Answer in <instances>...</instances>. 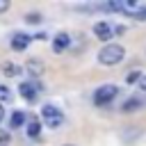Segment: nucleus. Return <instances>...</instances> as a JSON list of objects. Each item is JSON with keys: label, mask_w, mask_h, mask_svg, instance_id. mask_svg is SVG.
Masks as SVG:
<instances>
[{"label": "nucleus", "mask_w": 146, "mask_h": 146, "mask_svg": "<svg viewBox=\"0 0 146 146\" xmlns=\"http://www.w3.org/2000/svg\"><path fill=\"white\" fill-rule=\"evenodd\" d=\"M64 146H75V144H64Z\"/></svg>", "instance_id": "aec40b11"}, {"label": "nucleus", "mask_w": 146, "mask_h": 146, "mask_svg": "<svg viewBox=\"0 0 146 146\" xmlns=\"http://www.w3.org/2000/svg\"><path fill=\"white\" fill-rule=\"evenodd\" d=\"M119 96V87L116 84H100L96 91H94V105L98 107H107L112 105V100Z\"/></svg>", "instance_id": "20e7f679"}, {"label": "nucleus", "mask_w": 146, "mask_h": 146, "mask_svg": "<svg viewBox=\"0 0 146 146\" xmlns=\"http://www.w3.org/2000/svg\"><path fill=\"white\" fill-rule=\"evenodd\" d=\"M123 32H125L123 25H112V23H107V21H98V23H94V34H96V39L107 41V43H110L114 36L123 34Z\"/></svg>", "instance_id": "f03ea898"}, {"label": "nucleus", "mask_w": 146, "mask_h": 146, "mask_svg": "<svg viewBox=\"0 0 146 146\" xmlns=\"http://www.w3.org/2000/svg\"><path fill=\"white\" fill-rule=\"evenodd\" d=\"M9 100H11V89L5 87V84H0V105H5Z\"/></svg>", "instance_id": "ddd939ff"}, {"label": "nucleus", "mask_w": 146, "mask_h": 146, "mask_svg": "<svg viewBox=\"0 0 146 146\" xmlns=\"http://www.w3.org/2000/svg\"><path fill=\"white\" fill-rule=\"evenodd\" d=\"M68 46H71V36H68L66 32L55 34V39H52V50H55V52H64Z\"/></svg>", "instance_id": "6e6552de"}, {"label": "nucleus", "mask_w": 146, "mask_h": 146, "mask_svg": "<svg viewBox=\"0 0 146 146\" xmlns=\"http://www.w3.org/2000/svg\"><path fill=\"white\" fill-rule=\"evenodd\" d=\"M25 21H27V23H32V25H36V23H41V14H34V11H32V14H27V16H25Z\"/></svg>", "instance_id": "dca6fc26"}, {"label": "nucleus", "mask_w": 146, "mask_h": 146, "mask_svg": "<svg viewBox=\"0 0 146 146\" xmlns=\"http://www.w3.org/2000/svg\"><path fill=\"white\" fill-rule=\"evenodd\" d=\"M139 78H141V71H130V73L125 75V82H128V84H137Z\"/></svg>", "instance_id": "4468645a"}, {"label": "nucleus", "mask_w": 146, "mask_h": 146, "mask_svg": "<svg viewBox=\"0 0 146 146\" xmlns=\"http://www.w3.org/2000/svg\"><path fill=\"white\" fill-rule=\"evenodd\" d=\"M25 71H27L32 78H41L43 71H46V66H43V62H39V59H30V62L25 64Z\"/></svg>", "instance_id": "9d476101"}, {"label": "nucleus", "mask_w": 146, "mask_h": 146, "mask_svg": "<svg viewBox=\"0 0 146 146\" xmlns=\"http://www.w3.org/2000/svg\"><path fill=\"white\" fill-rule=\"evenodd\" d=\"M123 57H125V48L121 43H105L98 50V64L103 66H116L123 62Z\"/></svg>", "instance_id": "f257e3e1"}, {"label": "nucleus", "mask_w": 146, "mask_h": 146, "mask_svg": "<svg viewBox=\"0 0 146 146\" xmlns=\"http://www.w3.org/2000/svg\"><path fill=\"white\" fill-rule=\"evenodd\" d=\"M41 121L46 123V128H52V130H57L62 123H64V112L57 107V105H43L41 107Z\"/></svg>", "instance_id": "7ed1b4c3"}, {"label": "nucleus", "mask_w": 146, "mask_h": 146, "mask_svg": "<svg viewBox=\"0 0 146 146\" xmlns=\"http://www.w3.org/2000/svg\"><path fill=\"white\" fill-rule=\"evenodd\" d=\"M9 144H11L9 132H7V130H0V146H9Z\"/></svg>", "instance_id": "2eb2a0df"}, {"label": "nucleus", "mask_w": 146, "mask_h": 146, "mask_svg": "<svg viewBox=\"0 0 146 146\" xmlns=\"http://www.w3.org/2000/svg\"><path fill=\"white\" fill-rule=\"evenodd\" d=\"M21 71H23V68H21L18 64H14V62H2V64H0V73L7 75V78H16Z\"/></svg>", "instance_id": "9b49d317"}, {"label": "nucleus", "mask_w": 146, "mask_h": 146, "mask_svg": "<svg viewBox=\"0 0 146 146\" xmlns=\"http://www.w3.org/2000/svg\"><path fill=\"white\" fill-rule=\"evenodd\" d=\"M41 91H43V87H41V82H36V80H30V82H21V84H18V94H21L27 103H34Z\"/></svg>", "instance_id": "39448f33"}, {"label": "nucleus", "mask_w": 146, "mask_h": 146, "mask_svg": "<svg viewBox=\"0 0 146 146\" xmlns=\"http://www.w3.org/2000/svg\"><path fill=\"white\" fill-rule=\"evenodd\" d=\"M34 36H30V34H23V32H16L14 36H11V50H25L27 46H30V41H32Z\"/></svg>", "instance_id": "423d86ee"}, {"label": "nucleus", "mask_w": 146, "mask_h": 146, "mask_svg": "<svg viewBox=\"0 0 146 146\" xmlns=\"http://www.w3.org/2000/svg\"><path fill=\"white\" fill-rule=\"evenodd\" d=\"M23 125H27V114H25L23 110H16V112L9 116V128H11V130H18V128H23Z\"/></svg>", "instance_id": "1a4fd4ad"}, {"label": "nucleus", "mask_w": 146, "mask_h": 146, "mask_svg": "<svg viewBox=\"0 0 146 146\" xmlns=\"http://www.w3.org/2000/svg\"><path fill=\"white\" fill-rule=\"evenodd\" d=\"M137 89H139V91H146V73H141V78H139V82H137Z\"/></svg>", "instance_id": "f3484780"}, {"label": "nucleus", "mask_w": 146, "mask_h": 146, "mask_svg": "<svg viewBox=\"0 0 146 146\" xmlns=\"http://www.w3.org/2000/svg\"><path fill=\"white\" fill-rule=\"evenodd\" d=\"M5 121V105H0V123Z\"/></svg>", "instance_id": "6ab92c4d"}, {"label": "nucleus", "mask_w": 146, "mask_h": 146, "mask_svg": "<svg viewBox=\"0 0 146 146\" xmlns=\"http://www.w3.org/2000/svg\"><path fill=\"white\" fill-rule=\"evenodd\" d=\"M41 128H43V121L36 119V116H30V119H27V125H25V132H27V137L36 139V137L41 135Z\"/></svg>", "instance_id": "0eeeda50"}, {"label": "nucleus", "mask_w": 146, "mask_h": 146, "mask_svg": "<svg viewBox=\"0 0 146 146\" xmlns=\"http://www.w3.org/2000/svg\"><path fill=\"white\" fill-rule=\"evenodd\" d=\"M139 105H141V103H139L137 98H128V100L123 103V107H121V110H123V112H135Z\"/></svg>", "instance_id": "f8f14e48"}, {"label": "nucleus", "mask_w": 146, "mask_h": 146, "mask_svg": "<svg viewBox=\"0 0 146 146\" xmlns=\"http://www.w3.org/2000/svg\"><path fill=\"white\" fill-rule=\"evenodd\" d=\"M9 7H11V2H9V0H0V14L9 11Z\"/></svg>", "instance_id": "a211bd4d"}]
</instances>
